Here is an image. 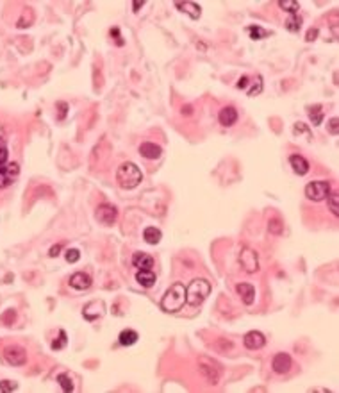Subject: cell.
<instances>
[{"label":"cell","instance_id":"cell-18","mask_svg":"<svg viewBox=\"0 0 339 393\" xmlns=\"http://www.w3.org/2000/svg\"><path fill=\"white\" fill-rule=\"evenodd\" d=\"M175 7L177 9H181L182 13H186L189 18H193V20H198L200 18V15H202V9H200V5H197L195 2H177L175 4Z\"/></svg>","mask_w":339,"mask_h":393},{"label":"cell","instance_id":"cell-28","mask_svg":"<svg viewBox=\"0 0 339 393\" xmlns=\"http://www.w3.org/2000/svg\"><path fill=\"white\" fill-rule=\"evenodd\" d=\"M65 259L68 263H77L79 259H81V252H79L77 248H68L65 254Z\"/></svg>","mask_w":339,"mask_h":393},{"label":"cell","instance_id":"cell-30","mask_svg":"<svg viewBox=\"0 0 339 393\" xmlns=\"http://www.w3.org/2000/svg\"><path fill=\"white\" fill-rule=\"evenodd\" d=\"M261 91H263V77L259 75L257 79H255V82H253V88H252V90H248V97L257 95V93H261Z\"/></svg>","mask_w":339,"mask_h":393},{"label":"cell","instance_id":"cell-38","mask_svg":"<svg viewBox=\"0 0 339 393\" xmlns=\"http://www.w3.org/2000/svg\"><path fill=\"white\" fill-rule=\"evenodd\" d=\"M143 4H145V2H134V11H137V9H139V7H141Z\"/></svg>","mask_w":339,"mask_h":393},{"label":"cell","instance_id":"cell-25","mask_svg":"<svg viewBox=\"0 0 339 393\" xmlns=\"http://www.w3.org/2000/svg\"><path fill=\"white\" fill-rule=\"evenodd\" d=\"M247 30L252 40H263V38H268L270 36V30H264L263 27H259V25H250Z\"/></svg>","mask_w":339,"mask_h":393},{"label":"cell","instance_id":"cell-10","mask_svg":"<svg viewBox=\"0 0 339 393\" xmlns=\"http://www.w3.org/2000/svg\"><path fill=\"white\" fill-rule=\"evenodd\" d=\"M243 343H245V347L250 348V350H257V348L264 347L266 338H264L263 333H259V331H250V333L245 334Z\"/></svg>","mask_w":339,"mask_h":393},{"label":"cell","instance_id":"cell-36","mask_svg":"<svg viewBox=\"0 0 339 393\" xmlns=\"http://www.w3.org/2000/svg\"><path fill=\"white\" fill-rule=\"evenodd\" d=\"M247 86H248V77H247V75H243V77H241V79H239V81H238V88H239V90H245Z\"/></svg>","mask_w":339,"mask_h":393},{"label":"cell","instance_id":"cell-6","mask_svg":"<svg viewBox=\"0 0 339 393\" xmlns=\"http://www.w3.org/2000/svg\"><path fill=\"white\" fill-rule=\"evenodd\" d=\"M4 359L9 365H13V367H22V365H25V361H27L25 348L18 347V345H9V347H5Z\"/></svg>","mask_w":339,"mask_h":393},{"label":"cell","instance_id":"cell-19","mask_svg":"<svg viewBox=\"0 0 339 393\" xmlns=\"http://www.w3.org/2000/svg\"><path fill=\"white\" fill-rule=\"evenodd\" d=\"M136 281L141 284L143 288H152L156 284V273L152 270H137Z\"/></svg>","mask_w":339,"mask_h":393},{"label":"cell","instance_id":"cell-7","mask_svg":"<svg viewBox=\"0 0 339 393\" xmlns=\"http://www.w3.org/2000/svg\"><path fill=\"white\" fill-rule=\"evenodd\" d=\"M96 220L104 225H113V223L116 222L118 218V211L116 207L111 206V204H100V206L96 207V213H95Z\"/></svg>","mask_w":339,"mask_h":393},{"label":"cell","instance_id":"cell-15","mask_svg":"<svg viewBox=\"0 0 339 393\" xmlns=\"http://www.w3.org/2000/svg\"><path fill=\"white\" fill-rule=\"evenodd\" d=\"M289 165H291V168H293V172L296 175H305L309 172V161L304 156H300V154L289 156Z\"/></svg>","mask_w":339,"mask_h":393},{"label":"cell","instance_id":"cell-24","mask_svg":"<svg viewBox=\"0 0 339 393\" xmlns=\"http://www.w3.org/2000/svg\"><path fill=\"white\" fill-rule=\"evenodd\" d=\"M300 27H302V16L289 15V18L286 20V29L291 30V32H298Z\"/></svg>","mask_w":339,"mask_h":393},{"label":"cell","instance_id":"cell-17","mask_svg":"<svg viewBox=\"0 0 339 393\" xmlns=\"http://www.w3.org/2000/svg\"><path fill=\"white\" fill-rule=\"evenodd\" d=\"M70 286L75 288V290H88L91 286V277L88 275L86 272H77L70 277Z\"/></svg>","mask_w":339,"mask_h":393},{"label":"cell","instance_id":"cell-35","mask_svg":"<svg viewBox=\"0 0 339 393\" xmlns=\"http://www.w3.org/2000/svg\"><path fill=\"white\" fill-rule=\"evenodd\" d=\"M318 36V29H309L307 30V36H305V40L307 41H314V38Z\"/></svg>","mask_w":339,"mask_h":393},{"label":"cell","instance_id":"cell-11","mask_svg":"<svg viewBox=\"0 0 339 393\" xmlns=\"http://www.w3.org/2000/svg\"><path fill=\"white\" fill-rule=\"evenodd\" d=\"M271 368H273L275 373H288L289 368H291V356L286 352L275 354L273 361H271Z\"/></svg>","mask_w":339,"mask_h":393},{"label":"cell","instance_id":"cell-27","mask_svg":"<svg viewBox=\"0 0 339 393\" xmlns=\"http://www.w3.org/2000/svg\"><path fill=\"white\" fill-rule=\"evenodd\" d=\"M327 198H329V209L332 211V215H334V217H338V215H339V196H338V193L330 192Z\"/></svg>","mask_w":339,"mask_h":393},{"label":"cell","instance_id":"cell-33","mask_svg":"<svg viewBox=\"0 0 339 393\" xmlns=\"http://www.w3.org/2000/svg\"><path fill=\"white\" fill-rule=\"evenodd\" d=\"M270 231L278 234V232H282V225H280V220L275 218V220H270Z\"/></svg>","mask_w":339,"mask_h":393},{"label":"cell","instance_id":"cell-26","mask_svg":"<svg viewBox=\"0 0 339 393\" xmlns=\"http://www.w3.org/2000/svg\"><path fill=\"white\" fill-rule=\"evenodd\" d=\"M57 383H59V386L63 388V392H73V383H71V379L68 373H59L57 375Z\"/></svg>","mask_w":339,"mask_h":393},{"label":"cell","instance_id":"cell-37","mask_svg":"<svg viewBox=\"0 0 339 393\" xmlns=\"http://www.w3.org/2000/svg\"><path fill=\"white\" fill-rule=\"evenodd\" d=\"M59 252H61V245H54V247L50 248V252H48V254H50V257H56Z\"/></svg>","mask_w":339,"mask_h":393},{"label":"cell","instance_id":"cell-4","mask_svg":"<svg viewBox=\"0 0 339 393\" xmlns=\"http://www.w3.org/2000/svg\"><path fill=\"white\" fill-rule=\"evenodd\" d=\"M330 192H332V188H330L329 181H313L305 186V196L313 202L325 200Z\"/></svg>","mask_w":339,"mask_h":393},{"label":"cell","instance_id":"cell-1","mask_svg":"<svg viewBox=\"0 0 339 393\" xmlns=\"http://www.w3.org/2000/svg\"><path fill=\"white\" fill-rule=\"evenodd\" d=\"M186 304V286L181 282H175L172 288H168L164 297L161 298V308L166 313H175L182 309Z\"/></svg>","mask_w":339,"mask_h":393},{"label":"cell","instance_id":"cell-34","mask_svg":"<svg viewBox=\"0 0 339 393\" xmlns=\"http://www.w3.org/2000/svg\"><path fill=\"white\" fill-rule=\"evenodd\" d=\"M294 132H296V134H298V132H307V134H309L307 127H305V123H302V122L294 123Z\"/></svg>","mask_w":339,"mask_h":393},{"label":"cell","instance_id":"cell-22","mask_svg":"<svg viewBox=\"0 0 339 393\" xmlns=\"http://www.w3.org/2000/svg\"><path fill=\"white\" fill-rule=\"evenodd\" d=\"M278 7L284 11H288L289 15H298V11H300V4L294 2V0H280V2H278Z\"/></svg>","mask_w":339,"mask_h":393},{"label":"cell","instance_id":"cell-29","mask_svg":"<svg viewBox=\"0 0 339 393\" xmlns=\"http://www.w3.org/2000/svg\"><path fill=\"white\" fill-rule=\"evenodd\" d=\"M66 347V333L65 331H59V340L56 338V342H52V348L54 350H59V348Z\"/></svg>","mask_w":339,"mask_h":393},{"label":"cell","instance_id":"cell-13","mask_svg":"<svg viewBox=\"0 0 339 393\" xmlns=\"http://www.w3.org/2000/svg\"><path fill=\"white\" fill-rule=\"evenodd\" d=\"M139 154H141L145 159H159L162 154V148L156 143H150V141H145L139 145Z\"/></svg>","mask_w":339,"mask_h":393},{"label":"cell","instance_id":"cell-21","mask_svg":"<svg viewBox=\"0 0 339 393\" xmlns=\"http://www.w3.org/2000/svg\"><path fill=\"white\" fill-rule=\"evenodd\" d=\"M143 238H145V242L148 245H157V243L161 242L162 238V232L157 229V227H147L145 232H143Z\"/></svg>","mask_w":339,"mask_h":393},{"label":"cell","instance_id":"cell-9","mask_svg":"<svg viewBox=\"0 0 339 393\" xmlns=\"http://www.w3.org/2000/svg\"><path fill=\"white\" fill-rule=\"evenodd\" d=\"M20 173V168L16 163H7L5 167L0 168V188H7Z\"/></svg>","mask_w":339,"mask_h":393},{"label":"cell","instance_id":"cell-20","mask_svg":"<svg viewBox=\"0 0 339 393\" xmlns=\"http://www.w3.org/2000/svg\"><path fill=\"white\" fill-rule=\"evenodd\" d=\"M137 340H139V334H137L136 331H132V329H123L122 333H120V336H118V342H120V345H123V347H131Z\"/></svg>","mask_w":339,"mask_h":393},{"label":"cell","instance_id":"cell-12","mask_svg":"<svg viewBox=\"0 0 339 393\" xmlns=\"http://www.w3.org/2000/svg\"><path fill=\"white\" fill-rule=\"evenodd\" d=\"M236 292H238L243 304H247V306L253 304V300H255V288L252 284H248V282H239L238 286H236Z\"/></svg>","mask_w":339,"mask_h":393},{"label":"cell","instance_id":"cell-2","mask_svg":"<svg viewBox=\"0 0 339 393\" xmlns=\"http://www.w3.org/2000/svg\"><path fill=\"white\" fill-rule=\"evenodd\" d=\"M143 179V173L141 170L137 168V165L134 163H123L120 165L116 170V181L120 184V188L123 190H132V188H136Z\"/></svg>","mask_w":339,"mask_h":393},{"label":"cell","instance_id":"cell-32","mask_svg":"<svg viewBox=\"0 0 339 393\" xmlns=\"http://www.w3.org/2000/svg\"><path fill=\"white\" fill-rule=\"evenodd\" d=\"M338 125H339V120L334 116V118H330V120H329V125H327V131H329L330 134H338V132H339V127H338Z\"/></svg>","mask_w":339,"mask_h":393},{"label":"cell","instance_id":"cell-16","mask_svg":"<svg viewBox=\"0 0 339 393\" xmlns=\"http://www.w3.org/2000/svg\"><path fill=\"white\" fill-rule=\"evenodd\" d=\"M218 120H220V123L223 127H232L238 122V111L232 106L223 107L222 111H220V115H218Z\"/></svg>","mask_w":339,"mask_h":393},{"label":"cell","instance_id":"cell-23","mask_svg":"<svg viewBox=\"0 0 339 393\" xmlns=\"http://www.w3.org/2000/svg\"><path fill=\"white\" fill-rule=\"evenodd\" d=\"M309 118H311V122H313L314 125H319V123H321V120H323V111H321V106H319V104L309 107Z\"/></svg>","mask_w":339,"mask_h":393},{"label":"cell","instance_id":"cell-14","mask_svg":"<svg viewBox=\"0 0 339 393\" xmlns=\"http://www.w3.org/2000/svg\"><path fill=\"white\" fill-rule=\"evenodd\" d=\"M132 265H134L137 270H152L154 257L147 252H136L132 256Z\"/></svg>","mask_w":339,"mask_h":393},{"label":"cell","instance_id":"cell-3","mask_svg":"<svg viewBox=\"0 0 339 393\" xmlns=\"http://www.w3.org/2000/svg\"><path fill=\"white\" fill-rule=\"evenodd\" d=\"M209 293H211V282L205 279H195L186 286V302L197 308L209 297Z\"/></svg>","mask_w":339,"mask_h":393},{"label":"cell","instance_id":"cell-31","mask_svg":"<svg viewBox=\"0 0 339 393\" xmlns=\"http://www.w3.org/2000/svg\"><path fill=\"white\" fill-rule=\"evenodd\" d=\"M16 388H18V384H16V383H11V381H2V383H0V393L15 392Z\"/></svg>","mask_w":339,"mask_h":393},{"label":"cell","instance_id":"cell-5","mask_svg":"<svg viewBox=\"0 0 339 393\" xmlns=\"http://www.w3.org/2000/svg\"><path fill=\"white\" fill-rule=\"evenodd\" d=\"M239 265L247 273H255L259 270V257L253 248L243 247L239 252Z\"/></svg>","mask_w":339,"mask_h":393},{"label":"cell","instance_id":"cell-8","mask_svg":"<svg viewBox=\"0 0 339 393\" xmlns=\"http://www.w3.org/2000/svg\"><path fill=\"white\" fill-rule=\"evenodd\" d=\"M200 372L207 377L211 384H218V381H220V368H218V365L214 363L213 359L200 358Z\"/></svg>","mask_w":339,"mask_h":393}]
</instances>
